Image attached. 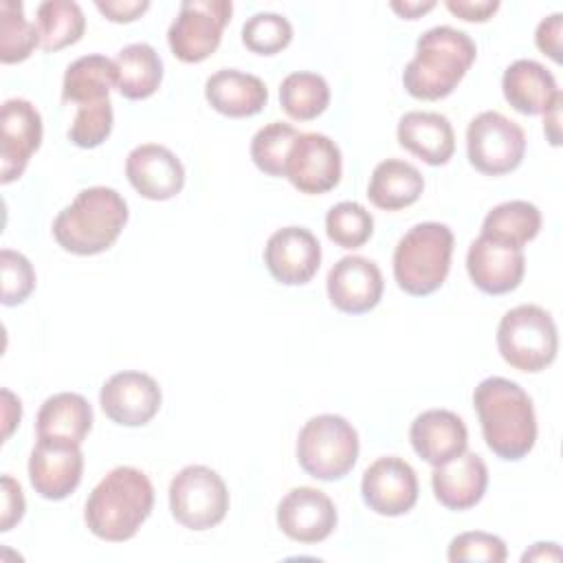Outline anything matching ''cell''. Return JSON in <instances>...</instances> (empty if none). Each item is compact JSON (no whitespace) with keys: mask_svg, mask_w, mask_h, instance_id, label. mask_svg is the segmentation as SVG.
<instances>
[{"mask_svg":"<svg viewBox=\"0 0 563 563\" xmlns=\"http://www.w3.org/2000/svg\"><path fill=\"white\" fill-rule=\"evenodd\" d=\"M161 400L158 383L150 374L136 369L112 374L99 391L103 413L121 427L147 424L158 413Z\"/></svg>","mask_w":563,"mask_h":563,"instance_id":"5bb4252c","label":"cell"},{"mask_svg":"<svg viewBox=\"0 0 563 563\" xmlns=\"http://www.w3.org/2000/svg\"><path fill=\"white\" fill-rule=\"evenodd\" d=\"M446 556L451 563H460V561L504 563L508 556V550H506V543L497 534L471 530V532H462L451 539Z\"/></svg>","mask_w":563,"mask_h":563,"instance_id":"74e56055","label":"cell"},{"mask_svg":"<svg viewBox=\"0 0 563 563\" xmlns=\"http://www.w3.org/2000/svg\"><path fill=\"white\" fill-rule=\"evenodd\" d=\"M468 163L486 176H504L517 169L526 154V134L519 123L501 112H479L466 128Z\"/></svg>","mask_w":563,"mask_h":563,"instance_id":"9c48e42d","label":"cell"},{"mask_svg":"<svg viewBox=\"0 0 563 563\" xmlns=\"http://www.w3.org/2000/svg\"><path fill=\"white\" fill-rule=\"evenodd\" d=\"M128 222V202L112 187L81 189L53 220L55 242L73 255L108 251Z\"/></svg>","mask_w":563,"mask_h":563,"instance_id":"277c9868","label":"cell"},{"mask_svg":"<svg viewBox=\"0 0 563 563\" xmlns=\"http://www.w3.org/2000/svg\"><path fill=\"white\" fill-rule=\"evenodd\" d=\"M0 271H2V303L4 306L22 303L35 288V271L31 262L18 251L2 249Z\"/></svg>","mask_w":563,"mask_h":563,"instance_id":"f35d334b","label":"cell"},{"mask_svg":"<svg viewBox=\"0 0 563 563\" xmlns=\"http://www.w3.org/2000/svg\"><path fill=\"white\" fill-rule=\"evenodd\" d=\"M20 416H22L20 398H15L9 389H2V422H4L2 438L4 440H9V435L13 433L15 424H20Z\"/></svg>","mask_w":563,"mask_h":563,"instance_id":"ee69618b","label":"cell"},{"mask_svg":"<svg viewBox=\"0 0 563 563\" xmlns=\"http://www.w3.org/2000/svg\"><path fill=\"white\" fill-rule=\"evenodd\" d=\"M84 455L79 444L37 438L29 457V479L37 495L51 501L66 499L81 482Z\"/></svg>","mask_w":563,"mask_h":563,"instance_id":"9a60e30c","label":"cell"},{"mask_svg":"<svg viewBox=\"0 0 563 563\" xmlns=\"http://www.w3.org/2000/svg\"><path fill=\"white\" fill-rule=\"evenodd\" d=\"M361 495L376 515L400 517L418 501L416 471L398 455L378 457L363 473Z\"/></svg>","mask_w":563,"mask_h":563,"instance_id":"4fadbf2b","label":"cell"},{"mask_svg":"<svg viewBox=\"0 0 563 563\" xmlns=\"http://www.w3.org/2000/svg\"><path fill=\"white\" fill-rule=\"evenodd\" d=\"M292 40V24L279 13H255L242 26V42L251 53L275 55Z\"/></svg>","mask_w":563,"mask_h":563,"instance_id":"d590c367","label":"cell"},{"mask_svg":"<svg viewBox=\"0 0 563 563\" xmlns=\"http://www.w3.org/2000/svg\"><path fill=\"white\" fill-rule=\"evenodd\" d=\"M466 271L471 282L482 292L506 295L521 284L526 273V255L523 249L504 246L479 235L468 246Z\"/></svg>","mask_w":563,"mask_h":563,"instance_id":"ffe728a7","label":"cell"},{"mask_svg":"<svg viewBox=\"0 0 563 563\" xmlns=\"http://www.w3.org/2000/svg\"><path fill=\"white\" fill-rule=\"evenodd\" d=\"M358 433L343 416L310 418L297 438V462L314 479H343L356 464Z\"/></svg>","mask_w":563,"mask_h":563,"instance_id":"52a82bcc","label":"cell"},{"mask_svg":"<svg viewBox=\"0 0 563 563\" xmlns=\"http://www.w3.org/2000/svg\"><path fill=\"white\" fill-rule=\"evenodd\" d=\"M453 231L442 222L411 227L394 249V279L413 297L435 292L451 268Z\"/></svg>","mask_w":563,"mask_h":563,"instance_id":"5b68a950","label":"cell"},{"mask_svg":"<svg viewBox=\"0 0 563 563\" xmlns=\"http://www.w3.org/2000/svg\"><path fill=\"white\" fill-rule=\"evenodd\" d=\"M24 495L20 484L11 475H2V515L0 530L9 532L24 517Z\"/></svg>","mask_w":563,"mask_h":563,"instance_id":"ab89813d","label":"cell"},{"mask_svg":"<svg viewBox=\"0 0 563 563\" xmlns=\"http://www.w3.org/2000/svg\"><path fill=\"white\" fill-rule=\"evenodd\" d=\"M389 7L405 20H416L420 15H424L427 11H431L435 7L433 0L427 2H389Z\"/></svg>","mask_w":563,"mask_h":563,"instance_id":"7dc6e473","label":"cell"},{"mask_svg":"<svg viewBox=\"0 0 563 563\" xmlns=\"http://www.w3.org/2000/svg\"><path fill=\"white\" fill-rule=\"evenodd\" d=\"M37 438L79 444L92 429V407L81 394L59 391L48 396L35 420Z\"/></svg>","mask_w":563,"mask_h":563,"instance_id":"484cf974","label":"cell"},{"mask_svg":"<svg viewBox=\"0 0 563 563\" xmlns=\"http://www.w3.org/2000/svg\"><path fill=\"white\" fill-rule=\"evenodd\" d=\"M231 11L229 0H185L167 31L172 53L185 64H198L213 55Z\"/></svg>","mask_w":563,"mask_h":563,"instance_id":"30bf717a","label":"cell"},{"mask_svg":"<svg viewBox=\"0 0 563 563\" xmlns=\"http://www.w3.org/2000/svg\"><path fill=\"white\" fill-rule=\"evenodd\" d=\"M114 68L117 90L132 101L152 97L163 81V62L154 46L145 42L123 46L114 57Z\"/></svg>","mask_w":563,"mask_h":563,"instance_id":"83f0119b","label":"cell"},{"mask_svg":"<svg viewBox=\"0 0 563 563\" xmlns=\"http://www.w3.org/2000/svg\"><path fill=\"white\" fill-rule=\"evenodd\" d=\"M341 150L339 145L319 132H303L292 143L284 176L301 194H325L341 180Z\"/></svg>","mask_w":563,"mask_h":563,"instance_id":"8fae6325","label":"cell"},{"mask_svg":"<svg viewBox=\"0 0 563 563\" xmlns=\"http://www.w3.org/2000/svg\"><path fill=\"white\" fill-rule=\"evenodd\" d=\"M561 29H563V13H552L539 22L534 33V44L541 53L550 59L561 64Z\"/></svg>","mask_w":563,"mask_h":563,"instance_id":"60d3db41","label":"cell"},{"mask_svg":"<svg viewBox=\"0 0 563 563\" xmlns=\"http://www.w3.org/2000/svg\"><path fill=\"white\" fill-rule=\"evenodd\" d=\"M42 143V117L26 99H7L0 110V183L18 180Z\"/></svg>","mask_w":563,"mask_h":563,"instance_id":"7c38bea8","label":"cell"},{"mask_svg":"<svg viewBox=\"0 0 563 563\" xmlns=\"http://www.w3.org/2000/svg\"><path fill=\"white\" fill-rule=\"evenodd\" d=\"M336 508L332 499L312 486L288 490L277 506L279 530L299 543H321L336 528Z\"/></svg>","mask_w":563,"mask_h":563,"instance_id":"2e32d148","label":"cell"},{"mask_svg":"<svg viewBox=\"0 0 563 563\" xmlns=\"http://www.w3.org/2000/svg\"><path fill=\"white\" fill-rule=\"evenodd\" d=\"M95 7L101 15H106L112 22H134L150 9V2L147 0H97Z\"/></svg>","mask_w":563,"mask_h":563,"instance_id":"b9f144b4","label":"cell"},{"mask_svg":"<svg viewBox=\"0 0 563 563\" xmlns=\"http://www.w3.org/2000/svg\"><path fill=\"white\" fill-rule=\"evenodd\" d=\"M497 347L510 367L530 374L543 372L556 358V323L541 306L521 303L501 317Z\"/></svg>","mask_w":563,"mask_h":563,"instance_id":"8992f818","label":"cell"},{"mask_svg":"<svg viewBox=\"0 0 563 563\" xmlns=\"http://www.w3.org/2000/svg\"><path fill=\"white\" fill-rule=\"evenodd\" d=\"M541 231V211L528 200H508L493 207L482 222V238L523 249Z\"/></svg>","mask_w":563,"mask_h":563,"instance_id":"f546056e","label":"cell"},{"mask_svg":"<svg viewBox=\"0 0 563 563\" xmlns=\"http://www.w3.org/2000/svg\"><path fill=\"white\" fill-rule=\"evenodd\" d=\"M40 46L37 26L24 18L22 2L2 0L0 2V62L18 64L31 57Z\"/></svg>","mask_w":563,"mask_h":563,"instance_id":"d6a6232c","label":"cell"},{"mask_svg":"<svg viewBox=\"0 0 563 563\" xmlns=\"http://www.w3.org/2000/svg\"><path fill=\"white\" fill-rule=\"evenodd\" d=\"M396 136L400 147L427 165H444L455 152V134L451 121L440 112L413 110L402 114Z\"/></svg>","mask_w":563,"mask_h":563,"instance_id":"603a6c76","label":"cell"},{"mask_svg":"<svg viewBox=\"0 0 563 563\" xmlns=\"http://www.w3.org/2000/svg\"><path fill=\"white\" fill-rule=\"evenodd\" d=\"M117 86L114 59L106 55L77 57L64 73L62 99L77 106L106 101L110 90Z\"/></svg>","mask_w":563,"mask_h":563,"instance_id":"f1b7e54d","label":"cell"},{"mask_svg":"<svg viewBox=\"0 0 563 563\" xmlns=\"http://www.w3.org/2000/svg\"><path fill=\"white\" fill-rule=\"evenodd\" d=\"M172 517L196 532L216 528L229 510V490L224 479L209 466L189 464L180 468L169 484Z\"/></svg>","mask_w":563,"mask_h":563,"instance_id":"ba28073f","label":"cell"},{"mask_svg":"<svg viewBox=\"0 0 563 563\" xmlns=\"http://www.w3.org/2000/svg\"><path fill=\"white\" fill-rule=\"evenodd\" d=\"M424 189L420 169L400 158L380 161L367 185V198L374 207L385 211H398L413 205Z\"/></svg>","mask_w":563,"mask_h":563,"instance_id":"4316f807","label":"cell"},{"mask_svg":"<svg viewBox=\"0 0 563 563\" xmlns=\"http://www.w3.org/2000/svg\"><path fill=\"white\" fill-rule=\"evenodd\" d=\"M325 233L341 249H358L372 238L374 218L363 205L343 200L328 211Z\"/></svg>","mask_w":563,"mask_h":563,"instance_id":"e575fe53","label":"cell"},{"mask_svg":"<svg viewBox=\"0 0 563 563\" xmlns=\"http://www.w3.org/2000/svg\"><path fill=\"white\" fill-rule=\"evenodd\" d=\"M431 486L435 499L449 510H468L482 501L488 486L486 462L471 451L433 466Z\"/></svg>","mask_w":563,"mask_h":563,"instance_id":"7402d4cb","label":"cell"},{"mask_svg":"<svg viewBox=\"0 0 563 563\" xmlns=\"http://www.w3.org/2000/svg\"><path fill=\"white\" fill-rule=\"evenodd\" d=\"M264 264L279 284H308L319 271L321 244L303 227L277 229L264 246Z\"/></svg>","mask_w":563,"mask_h":563,"instance_id":"e0dca14e","label":"cell"},{"mask_svg":"<svg viewBox=\"0 0 563 563\" xmlns=\"http://www.w3.org/2000/svg\"><path fill=\"white\" fill-rule=\"evenodd\" d=\"M506 101L521 114H543L561 95L554 75L534 59L512 62L501 77Z\"/></svg>","mask_w":563,"mask_h":563,"instance_id":"d4e9b609","label":"cell"},{"mask_svg":"<svg viewBox=\"0 0 563 563\" xmlns=\"http://www.w3.org/2000/svg\"><path fill=\"white\" fill-rule=\"evenodd\" d=\"M330 103L328 81L308 70L290 73L279 86V106L295 121L317 119Z\"/></svg>","mask_w":563,"mask_h":563,"instance_id":"1f68e13d","label":"cell"},{"mask_svg":"<svg viewBox=\"0 0 563 563\" xmlns=\"http://www.w3.org/2000/svg\"><path fill=\"white\" fill-rule=\"evenodd\" d=\"M477 57L468 33L440 24L416 42V55L402 70L405 90L422 101L449 97Z\"/></svg>","mask_w":563,"mask_h":563,"instance_id":"3957f363","label":"cell"},{"mask_svg":"<svg viewBox=\"0 0 563 563\" xmlns=\"http://www.w3.org/2000/svg\"><path fill=\"white\" fill-rule=\"evenodd\" d=\"M446 9L466 22H486L499 9L497 0H446Z\"/></svg>","mask_w":563,"mask_h":563,"instance_id":"7bdbcfd3","label":"cell"},{"mask_svg":"<svg viewBox=\"0 0 563 563\" xmlns=\"http://www.w3.org/2000/svg\"><path fill=\"white\" fill-rule=\"evenodd\" d=\"M152 508L150 477L134 466H117L88 495L84 521L95 537L121 543L139 532Z\"/></svg>","mask_w":563,"mask_h":563,"instance_id":"7a4b0ae2","label":"cell"},{"mask_svg":"<svg viewBox=\"0 0 563 563\" xmlns=\"http://www.w3.org/2000/svg\"><path fill=\"white\" fill-rule=\"evenodd\" d=\"M473 405L486 446L497 457L517 462L532 451L537 416L523 387L504 376H488L475 387Z\"/></svg>","mask_w":563,"mask_h":563,"instance_id":"6da1fadb","label":"cell"},{"mask_svg":"<svg viewBox=\"0 0 563 563\" xmlns=\"http://www.w3.org/2000/svg\"><path fill=\"white\" fill-rule=\"evenodd\" d=\"M301 132L284 121H271L260 128L251 141V158L260 172L268 176H284L286 158Z\"/></svg>","mask_w":563,"mask_h":563,"instance_id":"836d02e7","label":"cell"},{"mask_svg":"<svg viewBox=\"0 0 563 563\" xmlns=\"http://www.w3.org/2000/svg\"><path fill=\"white\" fill-rule=\"evenodd\" d=\"M561 559V550L556 543H534L530 550H526L521 554V561H559Z\"/></svg>","mask_w":563,"mask_h":563,"instance_id":"bcb514c9","label":"cell"},{"mask_svg":"<svg viewBox=\"0 0 563 563\" xmlns=\"http://www.w3.org/2000/svg\"><path fill=\"white\" fill-rule=\"evenodd\" d=\"M330 303L345 314H363L378 306L383 297V273L363 255L341 257L325 279Z\"/></svg>","mask_w":563,"mask_h":563,"instance_id":"ac0fdd59","label":"cell"},{"mask_svg":"<svg viewBox=\"0 0 563 563\" xmlns=\"http://www.w3.org/2000/svg\"><path fill=\"white\" fill-rule=\"evenodd\" d=\"M112 123H114V114H112L110 99L77 106V114H75L73 125L68 130V139L77 147L92 150L110 136Z\"/></svg>","mask_w":563,"mask_h":563,"instance_id":"8d00e7d4","label":"cell"},{"mask_svg":"<svg viewBox=\"0 0 563 563\" xmlns=\"http://www.w3.org/2000/svg\"><path fill=\"white\" fill-rule=\"evenodd\" d=\"M130 185L147 200H169L185 185V167L178 156L158 143L136 145L125 158Z\"/></svg>","mask_w":563,"mask_h":563,"instance_id":"d6986e66","label":"cell"},{"mask_svg":"<svg viewBox=\"0 0 563 563\" xmlns=\"http://www.w3.org/2000/svg\"><path fill=\"white\" fill-rule=\"evenodd\" d=\"M561 101H563V95H559L554 99V103L543 112V130L550 139L552 145H559L561 143V134H559V112H561Z\"/></svg>","mask_w":563,"mask_h":563,"instance_id":"f6af8a7d","label":"cell"},{"mask_svg":"<svg viewBox=\"0 0 563 563\" xmlns=\"http://www.w3.org/2000/svg\"><path fill=\"white\" fill-rule=\"evenodd\" d=\"M205 97L220 114L244 119L262 112L268 101V88L257 75L222 68L207 79Z\"/></svg>","mask_w":563,"mask_h":563,"instance_id":"cb8c5ba5","label":"cell"},{"mask_svg":"<svg viewBox=\"0 0 563 563\" xmlns=\"http://www.w3.org/2000/svg\"><path fill=\"white\" fill-rule=\"evenodd\" d=\"M413 451L431 466H440L468 446L464 420L449 409H429L416 416L409 429Z\"/></svg>","mask_w":563,"mask_h":563,"instance_id":"44dd1931","label":"cell"},{"mask_svg":"<svg viewBox=\"0 0 563 563\" xmlns=\"http://www.w3.org/2000/svg\"><path fill=\"white\" fill-rule=\"evenodd\" d=\"M40 33V46L46 53H55L81 40L86 31V18L77 2L70 0H44L37 7L35 20Z\"/></svg>","mask_w":563,"mask_h":563,"instance_id":"4dcf8cb0","label":"cell"}]
</instances>
